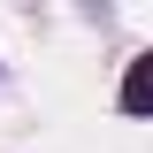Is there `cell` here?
I'll use <instances>...</instances> for the list:
<instances>
[{
    "mask_svg": "<svg viewBox=\"0 0 153 153\" xmlns=\"http://www.w3.org/2000/svg\"><path fill=\"white\" fill-rule=\"evenodd\" d=\"M123 107H130V115H153V54L130 61V76H123Z\"/></svg>",
    "mask_w": 153,
    "mask_h": 153,
    "instance_id": "1",
    "label": "cell"
}]
</instances>
